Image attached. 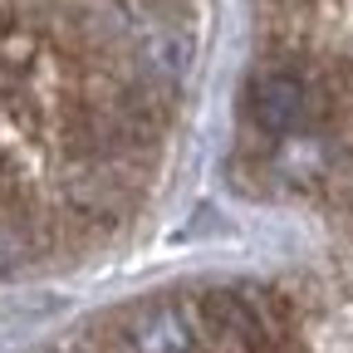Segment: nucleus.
I'll list each match as a JSON object with an SVG mask.
<instances>
[{
    "label": "nucleus",
    "instance_id": "nucleus-2",
    "mask_svg": "<svg viewBox=\"0 0 353 353\" xmlns=\"http://www.w3.org/2000/svg\"><path fill=\"white\" fill-rule=\"evenodd\" d=\"M132 343H138V353H192V329L182 324L176 309H152L132 324Z\"/></svg>",
    "mask_w": 353,
    "mask_h": 353
},
{
    "label": "nucleus",
    "instance_id": "nucleus-1",
    "mask_svg": "<svg viewBox=\"0 0 353 353\" xmlns=\"http://www.w3.org/2000/svg\"><path fill=\"white\" fill-rule=\"evenodd\" d=\"M250 118L260 123V128H270V132H290V128H299L304 123V108H309V99H304V83L294 79V74H260L255 83H250Z\"/></svg>",
    "mask_w": 353,
    "mask_h": 353
}]
</instances>
